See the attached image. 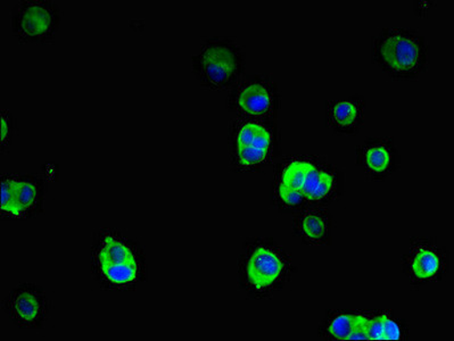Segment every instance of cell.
Returning <instances> with one entry per match:
<instances>
[{
  "label": "cell",
  "mask_w": 454,
  "mask_h": 341,
  "mask_svg": "<svg viewBox=\"0 0 454 341\" xmlns=\"http://www.w3.org/2000/svg\"><path fill=\"white\" fill-rule=\"evenodd\" d=\"M340 176L336 167L317 159L301 188L308 204L321 205L333 202L339 196Z\"/></svg>",
  "instance_id": "obj_11"
},
{
  "label": "cell",
  "mask_w": 454,
  "mask_h": 341,
  "mask_svg": "<svg viewBox=\"0 0 454 341\" xmlns=\"http://www.w3.org/2000/svg\"><path fill=\"white\" fill-rule=\"evenodd\" d=\"M405 260L413 278L417 280L435 279L444 266L443 252L427 240H418L412 244Z\"/></svg>",
  "instance_id": "obj_13"
},
{
  "label": "cell",
  "mask_w": 454,
  "mask_h": 341,
  "mask_svg": "<svg viewBox=\"0 0 454 341\" xmlns=\"http://www.w3.org/2000/svg\"><path fill=\"white\" fill-rule=\"evenodd\" d=\"M288 255L283 248L265 239L245 243L239 259L240 286L253 297L270 294L289 270Z\"/></svg>",
  "instance_id": "obj_5"
},
{
  "label": "cell",
  "mask_w": 454,
  "mask_h": 341,
  "mask_svg": "<svg viewBox=\"0 0 454 341\" xmlns=\"http://www.w3.org/2000/svg\"><path fill=\"white\" fill-rule=\"evenodd\" d=\"M401 336L399 324L387 315L368 321V340H399Z\"/></svg>",
  "instance_id": "obj_17"
},
{
  "label": "cell",
  "mask_w": 454,
  "mask_h": 341,
  "mask_svg": "<svg viewBox=\"0 0 454 341\" xmlns=\"http://www.w3.org/2000/svg\"><path fill=\"white\" fill-rule=\"evenodd\" d=\"M368 318L364 315L355 314L348 340H368L367 327Z\"/></svg>",
  "instance_id": "obj_20"
},
{
  "label": "cell",
  "mask_w": 454,
  "mask_h": 341,
  "mask_svg": "<svg viewBox=\"0 0 454 341\" xmlns=\"http://www.w3.org/2000/svg\"><path fill=\"white\" fill-rule=\"evenodd\" d=\"M279 94L275 82L265 74L244 76L234 86L227 106L239 119L270 121L279 110Z\"/></svg>",
  "instance_id": "obj_8"
},
{
  "label": "cell",
  "mask_w": 454,
  "mask_h": 341,
  "mask_svg": "<svg viewBox=\"0 0 454 341\" xmlns=\"http://www.w3.org/2000/svg\"><path fill=\"white\" fill-rule=\"evenodd\" d=\"M372 61L394 80H415L431 62V47L419 34L408 27H387L372 42Z\"/></svg>",
  "instance_id": "obj_2"
},
{
  "label": "cell",
  "mask_w": 454,
  "mask_h": 341,
  "mask_svg": "<svg viewBox=\"0 0 454 341\" xmlns=\"http://www.w3.org/2000/svg\"><path fill=\"white\" fill-rule=\"evenodd\" d=\"M353 319H355V314H348V313H339L333 316L328 323L329 337L337 340H348Z\"/></svg>",
  "instance_id": "obj_18"
},
{
  "label": "cell",
  "mask_w": 454,
  "mask_h": 341,
  "mask_svg": "<svg viewBox=\"0 0 454 341\" xmlns=\"http://www.w3.org/2000/svg\"><path fill=\"white\" fill-rule=\"evenodd\" d=\"M16 132V120L10 112L6 110L2 111V139H0V151L3 154H5L8 148L12 146L13 143L14 136Z\"/></svg>",
  "instance_id": "obj_19"
},
{
  "label": "cell",
  "mask_w": 454,
  "mask_h": 341,
  "mask_svg": "<svg viewBox=\"0 0 454 341\" xmlns=\"http://www.w3.org/2000/svg\"><path fill=\"white\" fill-rule=\"evenodd\" d=\"M229 147L236 172H260L276 158L278 131L270 121L237 119L229 129Z\"/></svg>",
  "instance_id": "obj_3"
},
{
  "label": "cell",
  "mask_w": 454,
  "mask_h": 341,
  "mask_svg": "<svg viewBox=\"0 0 454 341\" xmlns=\"http://www.w3.org/2000/svg\"><path fill=\"white\" fill-rule=\"evenodd\" d=\"M247 70L242 47L234 39L215 37L205 40L199 54L192 58V74L200 86L212 91H224L235 86Z\"/></svg>",
  "instance_id": "obj_4"
},
{
  "label": "cell",
  "mask_w": 454,
  "mask_h": 341,
  "mask_svg": "<svg viewBox=\"0 0 454 341\" xmlns=\"http://www.w3.org/2000/svg\"><path fill=\"white\" fill-rule=\"evenodd\" d=\"M365 102L361 97L331 100L325 107L327 127L336 134H355L364 122Z\"/></svg>",
  "instance_id": "obj_12"
},
{
  "label": "cell",
  "mask_w": 454,
  "mask_h": 341,
  "mask_svg": "<svg viewBox=\"0 0 454 341\" xmlns=\"http://www.w3.org/2000/svg\"><path fill=\"white\" fill-rule=\"evenodd\" d=\"M91 273L103 291H134L148 279L146 255L118 229L102 228L91 246Z\"/></svg>",
  "instance_id": "obj_1"
},
{
  "label": "cell",
  "mask_w": 454,
  "mask_h": 341,
  "mask_svg": "<svg viewBox=\"0 0 454 341\" xmlns=\"http://www.w3.org/2000/svg\"><path fill=\"white\" fill-rule=\"evenodd\" d=\"M357 164L372 179L383 180L392 174L396 151L388 138L369 139L357 150Z\"/></svg>",
  "instance_id": "obj_10"
},
{
  "label": "cell",
  "mask_w": 454,
  "mask_h": 341,
  "mask_svg": "<svg viewBox=\"0 0 454 341\" xmlns=\"http://www.w3.org/2000/svg\"><path fill=\"white\" fill-rule=\"evenodd\" d=\"M273 202L281 211H296L308 204L302 192L279 182L273 183Z\"/></svg>",
  "instance_id": "obj_16"
},
{
  "label": "cell",
  "mask_w": 454,
  "mask_h": 341,
  "mask_svg": "<svg viewBox=\"0 0 454 341\" xmlns=\"http://www.w3.org/2000/svg\"><path fill=\"white\" fill-rule=\"evenodd\" d=\"M293 229L305 244L313 246L327 244L331 235V213L324 208L305 210L293 221Z\"/></svg>",
  "instance_id": "obj_14"
},
{
  "label": "cell",
  "mask_w": 454,
  "mask_h": 341,
  "mask_svg": "<svg viewBox=\"0 0 454 341\" xmlns=\"http://www.w3.org/2000/svg\"><path fill=\"white\" fill-rule=\"evenodd\" d=\"M3 220L37 218L43 212L48 184L38 174H6L0 179Z\"/></svg>",
  "instance_id": "obj_6"
},
{
  "label": "cell",
  "mask_w": 454,
  "mask_h": 341,
  "mask_svg": "<svg viewBox=\"0 0 454 341\" xmlns=\"http://www.w3.org/2000/svg\"><path fill=\"white\" fill-rule=\"evenodd\" d=\"M51 300L45 288L31 283L15 286L3 302V310L11 322L23 330H40L51 312Z\"/></svg>",
  "instance_id": "obj_9"
},
{
  "label": "cell",
  "mask_w": 454,
  "mask_h": 341,
  "mask_svg": "<svg viewBox=\"0 0 454 341\" xmlns=\"http://www.w3.org/2000/svg\"><path fill=\"white\" fill-rule=\"evenodd\" d=\"M317 158L312 156H296V158L284 160L277 167L275 182L286 184L301 191L305 178L317 162Z\"/></svg>",
  "instance_id": "obj_15"
},
{
  "label": "cell",
  "mask_w": 454,
  "mask_h": 341,
  "mask_svg": "<svg viewBox=\"0 0 454 341\" xmlns=\"http://www.w3.org/2000/svg\"><path fill=\"white\" fill-rule=\"evenodd\" d=\"M61 21V8L51 0H22L11 13L14 37L22 43L45 45L55 38Z\"/></svg>",
  "instance_id": "obj_7"
}]
</instances>
